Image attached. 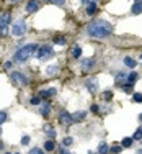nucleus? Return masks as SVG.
<instances>
[{
  "label": "nucleus",
  "instance_id": "1",
  "mask_svg": "<svg viewBox=\"0 0 142 154\" xmlns=\"http://www.w3.org/2000/svg\"><path fill=\"white\" fill-rule=\"evenodd\" d=\"M87 31L93 38H106V36H110L113 33V25H110L108 21H103V20L93 21V23L88 25Z\"/></svg>",
  "mask_w": 142,
  "mask_h": 154
},
{
  "label": "nucleus",
  "instance_id": "2",
  "mask_svg": "<svg viewBox=\"0 0 142 154\" xmlns=\"http://www.w3.org/2000/svg\"><path fill=\"white\" fill-rule=\"evenodd\" d=\"M38 49H39V48H38V44H34V43L26 44V46L20 48V49L16 51L15 59H16V61H20V62H25V61H28L33 54H36V51H38Z\"/></svg>",
  "mask_w": 142,
  "mask_h": 154
},
{
  "label": "nucleus",
  "instance_id": "3",
  "mask_svg": "<svg viewBox=\"0 0 142 154\" xmlns=\"http://www.w3.org/2000/svg\"><path fill=\"white\" fill-rule=\"evenodd\" d=\"M26 30H28V25H26V21L25 20H16L13 25H11V33L15 36H21V35H25Z\"/></svg>",
  "mask_w": 142,
  "mask_h": 154
},
{
  "label": "nucleus",
  "instance_id": "4",
  "mask_svg": "<svg viewBox=\"0 0 142 154\" xmlns=\"http://www.w3.org/2000/svg\"><path fill=\"white\" fill-rule=\"evenodd\" d=\"M8 25H10V13L8 12H3L0 15V35L7 36L8 33Z\"/></svg>",
  "mask_w": 142,
  "mask_h": 154
},
{
  "label": "nucleus",
  "instance_id": "5",
  "mask_svg": "<svg viewBox=\"0 0 142 154\" xmlns=\"http://www.w3.org/2000/svg\"><path fill=\"white\" fill-rule=\"evenodd\" d=\"M10 77H11V82L16 84V85H26V84H28V79H26L21 72H11Z\"/></svg>",
  "mask_w": 142,
  "mask_h": 154
},
{
  "label": "nucleus",
  "instance_id": "6",
  "mask_svg": "<svg viewBox=\"0 0 142 154\" xmlns=\"http://www.w3.org/2000/svg\"><path fill=\"white\" fill-rule=\"evenodd\" d=\"M47 56H52V49L51 46H41L38 51H36V57L38 59H44Z\"/></svg>",
  "mask_w": 142,
  "mask_h": 154
},
{
  "label": "nucleus",
  "instance_id": "7",
  "mask_svg": "<svg viewBox=\"0 0 142 154\" xmlns=\"http://www.w3.org/2000/svg\"><path fill=\"white\" fill-rule=\"evenodd\" d=\"M39 7H41V3L38 0H30L28 5H26V12H28V13H34V12L39 10Z\"/></svg>",
  "mask_w": 142,
  "mask_h": 154
},
{
  "label": "nucleus",
  "instance_id": "8",
  "mask_svg": "<svg viewBox=\"0 0 142 154\" xmlns=\"http://www.w3.org/2000/svg\"><path fill=\"white\" fill-rule=\"evenodd\" d=\"M87 89L90 90V92H97L98 90V79L97 77H91L87 80Z\"/></svg>",
  "mask_w": 142,
  "mask_h": 154
},
{
  "label": "nucleus",
  "instance_id": "9",
  "mask_svg": "<svg viewBox=\"0 0 142 154\" xmlns=\"http://www.w3.org/2000/svg\"><path fill=\"white\" fill-rule=\"evenodd\" d=\"M93 67H95V59H85V61L82 62V71L83 72L91 71Z\"/></svg>",
  "mask_w": 142,
  "mask_h": 154
},
{
  "label": "nucleus",
  "instance_id": "10",
  "mask_svg": "<svg viewBox=\"0 0 142 154\" xmlns=\"http://www.w3.org/2000/svg\"><path fill=\"white\" fill-rule=\"evenodd\" d=\"M61 121H62L64 125H72V123H74V118H72L70 113L62 112V113H61Z\"/></svg>",
  "mask_w": 142,
  "mask_h": 154
},
{
  "label": "nucleus",
  "instance_id": "11",
  "mask_svg": "<svg viewBox=\"0 0 142 154\" xmlns=\"http://www.w3.org/2000/svg\"><path fill=\"white\" fill-rule=\"evenodd\" d=\"M52 95H56V89H46V90H41V97L43 98H51Z\"/></svg>",
  "mask_w": 142,
  "mask_h": 154
},
{
  "label": "nucleus",
  "instance_id": "12",
  "mask_svg": "<svg viewBox=\"0 0 142 154\" xmlns=\"http://www.w3.org/2000/svg\"><path fill=\"white\" fill-rule=\"evenodd\" d=\"M85 117H87V112H75L72 115L74 121H82V120H85Z\"/></svg>",
  "mask_w": 142,
  "mask_h": 154
},
{
  "label": "nucleus",
  "instance_id": "13",
  "mask_svg": "<svg viewBox=\"0 0 142 154\" xmlns=\"http://www.w3.org/2000/svg\"><path fill=\"white\" fill-rule=\"evenodd\" d=\"M132 13H134V15L142 13V0H141V2H136V3L132 5Z\"/></svg>",
  "mask_w": 142,
  "mask_h": 154
},
{
  "label": "nucleus",
  "instance_id": "14",
  "mask_svg": "<svg viewBox=\"0 0 142 154\" xmlns=\"http://www.w3.org/2000/svg\"><path fill=\"white\" fill-rule=\"evenodd\" d=\"M108 151H110L108 144L106 143H100V146H98V153L100 154H108Z\"/></svg>",
  "mask_w": 142,
  "mask_h": 154
},
{
  "label": "nucleus",
  "instance_id": "15",
  "mask_svg": "<svg viewBox=\"0 0 142 154\" xmlns=\"http://www.w3.org/2000/svg\"><path fill=\"white\" fill-rule=\"evenodd\" d=\"M87 13H88V15H93V13H97V5H95V2L88 3V7H87Z\"/></svg>",
  "mask_w": 142,
  "mask_h": 154
},
{
  "label": "nucleus",
  "instance_id": "16",
  "mask_svg": "<svg viewBox=\"0 0 142 154\" xmlns=\"http://www.w3.org/2000/svg\"><path fill=\"white\" fill-rule=\"evenodd\" d=\"M132 141H134L132 138H124V139L121 141V146H122V148H131V146H132Z\"/></svg>",
  "mask_w": 142,
  "mask_h": 154
},
{
  "label": "nucleus",
  "instance_id": "17",
  "mask_svg": "<svg viewBox=\"0 0 142 154\" xmlns=\"http://www.w3.org/2000/svg\"><path fill=\"white\" fill-rule=\"evenodd\" d=\"M124 64H126L127 67H136V61H134V59H132V57H126V59H124Z\"/></svg>",
  "mask_w": 142,
  "mask_h": 154
},
{
  "label": "nucleus",
  "instance_id": "18",
  "mask_svg": "<svg viewBox=\"0 0 142 154\" xmlns=\"http://www.w3.org/2000/svg\"><path fill=\"white\" fill-rule=\"evenodd\" d=\"M54 146H56V144H54V141H51V139L44 143V149H46V151H52V149H54Z\"/></svg>",
  "mask_w": 142,
  "mask_h": 154
},
{
  "label": "nucleus",
  "instance_id": "19",
  "mask_svg": "<svg viewBox=\"0 0 142 154\" xmlns=\"http://www.w3.org/2000/svg\"><path fill=\"white\" fill-rule=\"evenodd\" d=\"M72 56H74V57H80L82 56V48H78V46L74 48V49H72Z\"/></svg>",
  "mask_w": 142,
  "mask_h": 154
},
{
  "label": "nucleus",
  "instance_id": "20",
  "mask_svg": "<svg viewBox=\"0 0 142 154\" xmlns=\"http://www.w3.org/2000/svg\"><path fill=\"white\" fill-rule=\"evenodd\" d=\"M49 108H51V103H44V105H43V107H41V113H43V115H47V113H49Z\"/></svg>",
  "mask_w": 142,
  "mask_h": 154
},
{
  "label": "nucleus",
  "instance_id": "21",
  "mask_svg": "<svg viewBox=\"0 0 142 154\" xmlns=\"http://www.w3.org/2000/svg\"><path fill=\"white\" fill-rule=\"evenodd\" d=\"M132 139H137V141H139V139H142V126H141V128H137V129H136V133H134Z\"/></svg>",
  "mask_w": 142,
  "mask_h": 154
},
{
  "label": "nucleus",
  "instance_id": "22",
  "mask_svg": "<svg viewBox=\"0 0 142 154\" xmlns=\"http://www.w3.org/2000/svg\"><path fill=\"white\" fill-rule=\"evenodd\" d=\"M44 131H46V134H47V136H51L52 139L56 138V131H54L52 128H49V126H46V129H44Z\"/></svg>",
  "mask_w": 142,
  "mask_h": 154
},
{
  "label": "nucleus",
  "instance_id": "23",
  "mask_svg": "<svg viewBox=\"0 0 142 154\" xmlns=\"http://www.w3.org/2000/svg\"><path fill=\"white\" fill-rule=\"evenodd\" d=\"M136 79H137V74H136V72H132V74H129V76H127V82L132 85V84L136 82Z\"/></svg>",
  "mask_w": 142,
  "mask_h": 154
},
{
  "label": "nucleus",
  "instance_id": "24",
  "mask_svg": "<svg viewBox=\"0 0 142 154\" xmlns=\"http://www.w3.org/2000/svg\"><path fill=\"white\" fill-rule=\"evenodd\" d=\"M72 143H74V139L72 138H66L64 141H62V148H67V146H70Z\"/></svg>",
  "mask_w": 142,
  "mask_h": 154
},
{
  "label": "nucleus",
  "instance_id": "25",
  "mask_svg": "<svg viewBox=\"0 0 142 154\" xmlns=\"http://www.w3.org/2000/svg\"><path fill=\"white\" fill-rule=\"evenodd\" d=\"M54 43H56V44H66V38L57 36V38H54Z\"/></svg>",
  "mask_w": 142,
  "mask_h": 154
},
{
  "label": "nucleus",
  "instance_id": "26",
  "mask_svg": "<svg viewBox=\"0 0 142 154\" xmlns=\"http://www.w3.org/2000/svg\"><path fill=\"white\" fill-rule=\"evenodd\" d=\"M122 149H124L122 146H113V148H111V153H113V154H119Z\"/></svg>",
  "mask_w": 142,
  "mask_h": 154
},
{
  "label": "nucleus",
  "instance_id": "27",
  "mask_svg": "<svg viewBox=\"0 0 142 154\" xmlns=\"http://www.w3.org/2000/svg\"><path fill=\"white\" fill-rule=\"evenodd\" d=\"M28 154H44V151H43V149H39V148H33Z\"/></svg>",
  "mask_w": 142,
  "mask_h": 154
},
{
  "label": "nucleus",
  "instance_id": "28",
  "mask_svg": "<svg viewBox=\"0 0 142 154\" xmlns=\"http://www.w3.org/2000/svg\"><path fill=\"white\" fill-rule=\"evenodd\" d=\"M132 98H134V102L141 103L142 102V93H134V95H132Z\"/></svg>",
  "mask_w": 142,
  "mask_h": 154
},
{
  "label": "nucleus",
  "instance_id": "29",
  "mask_svg": "<svg viewBox=\"0 0 142 154\" xmlns=\"http://www.w3.org/2000/svg\"><path fill=\"white\" fill-rule=\"evenodd\" d=\"M124 79H127V76L124 74V72H118V77H116V80L119 82V80H124Z\"/></svg>",
  "mask_w": 142,
  "mask_h": 154
},
{
  "label": "nucleus",
  "instance_id": "30",
  "mask_svg": "<svg viewBox=\"0 0 142 154\" xmlns=\"http://www.w3.org/2000/svg\"><path fill=\"white\" fill-rule=\"evenodd\" d=\"M7 121V113L5 112H0V125Z\"/></svg>",
  "mask_w": 142,
  "mask_h": 154
},
{
  "label": "nucleus",
  "instance_id": "31",
  "mask_svg": "<svg viewBox=\"0 0 142 154\" xmlns=\"http://www.w3.org/2000/svg\"><path fill=\"white\" fill-rule=\"evenodd\" d=\"M31 103H33V105H39V103H41V98H39V97H33V98H31Z\"/></svg>",
  "mask_w": 142,
  "mask_h": 154
},
{
  "label": "nucleus",
  "instance_id": "32",
  "mask_svg": "<svg viewBox=\"0 0 142 154\" xmlns=\"http://www.w3.org/2000/svg\"><path fill=\"white\" fill-rule=\"evenodd\" d=\"M47 2H52V3H56V5H64L66 0H47Z\"/></svg>",
  "mask_w": 142,
  "mask_h": 154
},
{
  "label": "nucleus",
  "instance_id": "33",
  "mask_svg": "<svg viewBox=\"0 0 142 154\" xmlns=\"http://www.w3.org/2000/svg\"><path fill=\"white\" fill-rule=\"evenodd\" d=\"M28 143H30V136H23V139H21V144H23V146H26Z\"/></svg>",
  "mask_w": 142,
  "mask_h": 154
},
{
  "label": "nucleus",
  "instance_id": "34",
  "mask_svg": "<svg viewBox=\"0 0 142 154\" xmlns=\"http://www.w3.org/2000/svg\"><path fill=\"white\" fill-rule=\"evenodd\" d=\"M124 92H126V93L132 92V85H131V84H129V85H124Z\"/></svg>",
  "mask_w": 142,
  "mask_h": 154
},
{
  "label": "nucleus",
  "instance_id": "35",
  "mask_svg": "<svg viewBox=\"0 0 142 154\" xmlns=\"http://www.w3.org/2000/svg\"><path fill=\"white\" fill-rule=\"evenodd\" d=\"M11 66H13V62H11V61H7V62H5V64H3V67H5L7 71H8V69H10V67H11Z\"/></svg>",
  "mask_w": 142,
  "mask_h": 154
},
{
  "label": "nucleus",
  "instance_id": "36",
  "mask_svg": "<svg viewBox=\"0 0 142 154\" xmlns=\"http://www.w3.org/2000/svg\"><path fill=\"white\" fill-rule=\"evenodd\" d=\"M47 72H49V74H56L57 67H47Z\"/></svg>",
  "mask_w": 142,
  "mask_h": 154
},
{
  "label": "nucleus",
  "instance_id": "37",
  "mask_svg": "<svg viewBox=\"0 0 142 154\" xmlns=\"http://www.w3.org/2000/svg\"><path fill=\"white\" fill-rule=\"evenodd\" d=\"M105 98H106V100H110V98H111V92H105Z\"/></svg>",
  "mask_w": 142,
  "mask_h": 154
},
{
  "label": "nucleus",
  "instance_id": "38",
  "mask_svg": "<svg viewBox=\"0 0 142 154\" xmlns=\"http://www.w3.org/2000/svg\"><path fill=\"white\" fill-rule=\"evenodd\" d=\"M61 154H69L67 151H64V148H62V151H61Z\"/></svg>",
  "mask_w": 142,
  "mask_h": 154
},
{
  "label": "nucleus",
  "instance_id": "39",
  "mask_svg": "<svg viewBox=\"0 0 142 154\" xmlns=\"http://www.w3.org/2000/svg\"><path fill=\"white\" fill-rule=\"evenodd\" d=\"M83 2H87V3H91V2H93V0H83Z\"/></svg>",
  "mask_w": 142,
  "mask_h": 154
},
{
  "label": "nucleus",
  "instance_id": "40",
  "mask_svg": "<svg viewBox=\"0 0 142 154\" xmlns=\"http://www.w3.org/2000/svg\"><path fill=\"white\" fill-rule=\"evenodd\" d=\"M136 154H142V149H139V151H137V153Z\"/></svg>",
  "mask_w": 142,
  "mask_h": 154
},
{
  "label": "nucleus",
  "instance_id": "41",
  "mask_svg": "<svg viewBox=\"0 0 142 154\" xmlns=\"http://www.w3.org/2000/svg\"><path fill=\"white\" fill-rule=\"evenodd\" d=\"M2 148H3V144H2V141H0V149H2Z\"/></svg>",
  "mask_w": 142,
  "mask_h": 154
},
{
  "label": "nucleus",
  "instance_id": "42",
  "mask_svg": "<svg viewBox=\"0 0 142 154\" xmlns=\"http://www.w3.org/2000/svg\"><path fill=\"white\" fill-rule=\"evenodd\" d=\"M139 120H141V121H142V113H141V117H139Z\"/></svg>",
  "mask_w": 142,
  "mask_h": 154
},
{
  "label": "nucleus",
  "instance_id": "43",
  "mask_svg": "<svg viewBox=\"0 0 142 154\" xmlns=\"http://www.w3.org/2000/svg\"><path fill=\"white\" fill-rule=\"evenodd\" d=\"M10 2H18V0H10Z\"/></svg>",
  "mask_w": 142,
  "mask_h": 154
},
{
  "label": "nucleus",
  "instance_id": "44",
  "mask_svg": "<svg viewBox=\"0 0 142 154\" xmlns=\"http://www.w3.org/2000/svg\"><path fill=\"white\" fill-rule=\"evenodd\" d=\"M0 133H2V129H0Z\"/></svg>",
  "mask_w": 142,
  "mask_h": 154
},
{
  "label": "nucleus",
  "instance_id": "45",
  "mask_svg": "<svg viewBox=\"0 0 142 154\" xmlns=\"http://www.w3.org/2000/svg\"><path fill=\"white\" fill-rule=\"evenodd\" d=\"M137 2H141V0H137Z\"/></svg>",
  "mask_w": 142,
  "mask_h": 154
},
{
  "label": "nucleus",
  "instance_id": "46",
  "mask_svg": "<svg viewBox=\"0 0 142 154\" xmlns=\"http://www.w3.org/2000/svg\"><path fill=\"white\" fill-rule=\"evenodd\" d=\"M8 154H10V153H8Z\"/></svg>",
  "mask_w": 142,
  "mask_h": 154
},
{
  "label": "nucleus",
  "instance_id": "47",
  "mask_svg": "<svg viewBox=\"0 0 142 154\" xmlns=\"http://www.w3.org/2000/svg\"><path fill=\"white\" fill-rule=\"evenodd\" d=\"M16 154H18V153H16Z\"/></svg>",
  "mask_w": 142,
  "mask_h": 154
}]
</instances>
